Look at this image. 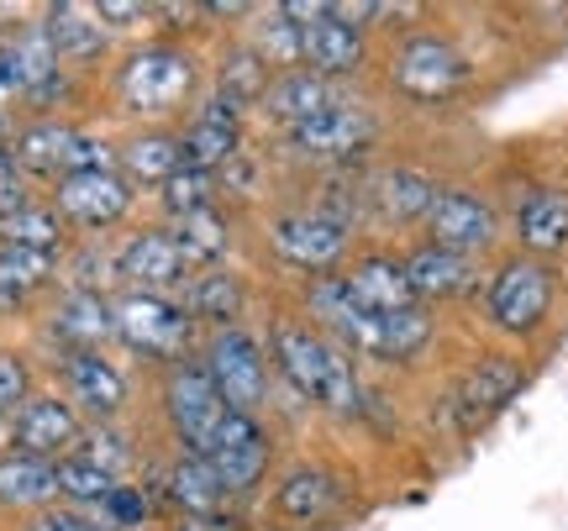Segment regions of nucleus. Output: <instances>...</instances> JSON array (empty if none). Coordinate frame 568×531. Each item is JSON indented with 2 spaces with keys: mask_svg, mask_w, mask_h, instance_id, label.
Instances as JSON below:
<instances>
[{
  "mask_svg": "<svg viewBox=\"0 0 568 531\" xmlns=\"http://www.w3.org/2000/svg\"><path fill=\"white\" fill-rule=\"evenodd\" d=\"M301 69L353 90V80H364V69H374V38L358 32V27H347L332 11V0H326L322 17L311 27H301Z\"/></svg>",
  "mask_w": 568,
  "mask_h": 531,
  "instance_id": "4be33fe9",
  "label": "nucleus"
},
{
  "mask_svg": "<svg viewBox=\"0 0 568 531\" xmlns=\"http://www.w3.org/2000/svg\"><path fill=\"white\" fill-rule=\"evenodd\" d=\"M184 169V147H180V126H132L122 143H116V174L132 190H159Z\"/></svg>",
  "mask_w": 568,
  "mask_h": 531,
  "instance_id": "c756f323",
  "label": "nucleus"
},
{
  "mask_svg": "<svg viewBox=\"0 0 568 531\" xmlns=\"http://www.w3.org/2000/svg\"><path fill=\"white\" fill-rule=\"evenodd\" d=\"M95 17H101V27L116 38V32H132V27H142V21H153V6H132V0H101L95 6Z\"/></svg>",
  "mask_w": 568,
  "mask_h": 531,
  "instance_id": "37998d69",
  "label": "nucleus"
},
{
  "mask_svg": "<svg viewBox=\"0 0 568 531\" xmlns=\"http://www.w3.org/2000/svg\"><path fill=\"white\" fill-rule=\"evenodd\" d=\"M205 463L216 469V479L226 484L232 494V506H247L253 494L268 490V479H274V463H280V437L268 427L264 416H243V410H232L216 431V442L205 452Z\"/></svg>",
  "mask_w": 568,
  "mask_h": 531,
  "instance_id": "2eb2a0df",
  "label": "nucleus"
},
{
  "mask_svg": "<svg viewBox=\"0 0 568 531\" xmlns=\"http://www.w3.org/2000/svg\"><path fill=\"white\" fill-rule=\"evenodd\" d=\"M153 205H159V222L174 226V222H190V216H201V211L226 205V201H222V184H216V174L180 169L169 184H159V190H153Z\"/></svg>",
  "mask_w": 568,
  "mask_h": 531,
  "instance_id": "e433bc0d",
  "label": "nucleus"
},
{
  "mask_svg": "<svg viewBox=\"0 0 568 531\" xmlns=\"http://www.w3.org/2000/svg\"><path fill=\"white\" fill-rule=\"evenodd\" d=\"M510 243H516L521 258H542V264L564 258L568 253V190H558V184L527 190L516 201V211H510Z\"/></svg>",
  "mask_w": 568,
  "mask_h": 531,
  "instance_id": "bb28decb",
  "label": "nucleus"
},
{
  "mask_svg": "<svg viewBox=\"0 0 568 531\" xmlns=\"http://www.w3.org/2000/svg\"><path fill=\"white\" fill-rule=\"evenodd\" d=\"M347 500H353V484L326 458H295L268 479V515L290 531H316L343 521Z\"/></svg>",
  "mask_w": 568,
  "mask_h": 531,
  "instance_id": "f8f14e48",
  "label": "nucleus"
},
{
  "mask_svg": "<svg viewBox=\"0 0 568 531\" xmlns=\"http://www.w3.org/2000/svg\"><path fill=\"white\" fill-rule=\"evenodd\" d=\"M337 285H343L347 300L358 310H368V316H395V310L416 306V295H410V285H406L400 247H389V243L358 247V253L347 258V268L337 274Z\"/></svg>",
  "mask_w": 568,
  "mask_h": 531,
  "instance_id": "393cba45",
  "label": "nucleus"
},
{
  "mask_svg": "<svg viewBox=\"0 0 568 531\" xmlns=\"http://www.w3.org/2000/svg\"><path fill=\"white\" fill-rule=\"evenodd\" d=\"M374 69H379L389 101L410 105V111H443V105L464 101L474 84V59L464 53V42L437 27H406L400 38H389Z\"/></svg>",
  "mask_w": 568,
  "mask_h": 531,
  "instance_id": "20e7f679",
  "label": "nucleus"
},
{
  "mask_svg": "<svg viewBox=\"0 0 568 531\" xmlns=\"http://www.w3.org/2000/svg\"><path fill=\"white\" fill-rule=\"evenodd\" d=\"M48 506H63L59 500V463L48 458H32V452L0 448V515H27L48 511Z\"/></svg>",
  "mask_w": 568,
  "mask_h": 531,
  "instance_id": "7c9ffc66",
  "label": "nucleus"
},
{
  "mask_svg": "<svg viewBox=\"0 0 568 531\" xmlns=\"http://www.w3.org/2000/svg\"><path fill=\"white\" fill-rule=\"evenodd\" d=\"M80 437H84V416L63 400L59 389H38V395L6 421V448L48 458V463L69 458V452L80 448Z\"/></svg>",
  "mask_w": 568,
  "mask_h": 531,
  "instance_id": "b1692460",
  "label": "nucleus"
},
{
  "mask_svg": "<svg viewBox=\"0 0 568 531\" xmlns=\"http://www.w3.org/2000/svg\"><path fill=\"white\" fill-rule=\"evenodd\" d=\"M0 243L11 247H32V253H53V258H69V247H74V237H69V226H63V216L53 211L48 201H32L17 205L11 216H0Z\"/></svg>",
  "mask_w": 568,
  "mask_h": 531,
  "instance_id": "72a5a7b5",
  "label": "nucleus"
},
{
  "mask_svg": "<svg viewBox=\"0 0 568 531\" xmlns=\"http://www.w3.org/2000/svg\"><path fill=\"white\" fill-rule=\"evenodd\" d=\"M142 484L153 494L159 515H205V511H237L226 484L216 479V469L205 458H190V452L169 448L163 458H153L142 469Z\"/></svg>",
  "mask_w": 568,
  "mask_h": 531,
  "instance_id": "6ab92c4d",
  "label": "nucleus"
},
{
  "mask_svg": "<svg viewBox=\"0 0 568 531\" xmlns=\"http://www.w3.org/2000/svg\"><path fill=\"white\" fill-rule=\"evenodd\" d=\"M38 32L48 38L53 59H59L69 74H74V69H90V63H105L111 48H116V38H111L101 27V17H95V6H80V0L48 6L38 21Z\"/></svg>",
  "mask_w": 568,
  "mask_h": 531,
  "instance_id": "cd10ccee",
  "label": "nucleus"
},
{
  "mask_svg": "<svg viewBox=\"0 0 568 531\" xmlns=\"http://www.w3.org/2000/svg\"><path fill=\"white\" fill-rule=\"evenodd\" d=\"M258 258L274 274L295 279V285H316V279H337L347 268V258L364 247V237L343 226L337 216H326L322 205L311 201H290V205H268L258 216Z\"/></svg>",
  "mask_w": 568,
  "mask_h": 531,
  "instance_id": "7ed1b4c3",
  "label": "nucleus"
},
{
  "mask_svg": "<svg viewBox=\"0 0 568 531\" xmlns=\"http://www.w3.org/2000/svg\"><path fill=\"white\" fill-rule=\"evenodd\" d=\"M169 232H174V243H180L190 274H201V268H226L232 253H237V226L226 216V205H211V211L190 216V222H174Z\"/></svg>",
  "mask_w": 568,
  "mask_h": 531,
  "instance_id": "473e14b6",
  "label": "nucleus"
},
{
  "mask_svg": "<svg viewBox=\"0 0 568 531\" xmlns=\"http://www.w3.org/2000/svg\"><path fill=\"white\" fill-rule=\"evenodd\" d=\"M159 531H247L243 511H205V515H163Z\"/></svg>",
  "mask_w": 568,
  "mask_h": 531,
  "instance_id": "79ce46f5",
  "label": "nucleus"
},
{
  "mask_svg": "<svg viewBox=\"0 0 568 531\" xmlns=\"http://www.w3.org/2000/svg\"><path fill=\"white\" fill-rule=\"evenodd\" d=\"M42 337L53 353H101L116 348V321H111V289L59 285L42 306Z\"/></svg>",
  "mask_w": 568,
  "mask_h": 531,
  "instance_id": "aec40b11",
  "label": "nucleus"
},
{
  "mask_svg": "<svg viewBox=\"0 0 568 531\" xmlns=\"http://www.w3.org/2000/svg\"><path fill=\"white\" fill-rule=\"evenodd\" d=\"M243 42L268 63V69H274V74L301 69V27L290 21V11H284V6H258V11H253V21L243 27Z\"/></svg>",
  "mask_w": 568,
  "mask_h": 531,
  "instance_id": "c9c22d12",
  "label": "nucleus"
},
{
  "mask_svg": "<svg viewBox=\"0 0 568 531\" xmlns=\"http://www.w3.org/2000/svg\"><path fill=\"white\" fill-rule=\"evenodd\" d=\"M264 353L280 389H290L305 410L326 421H364L368 416V379L364 364L337 348L322 327H311L301 310H274L264 327Z\"/></svg>",
  "mask_w": 568,
  "mask_h": 531,
  "instance_id": "f257e3e1",
  "label": "nucleus"
},
{
  "mask_svg": "<svg viewBox=\"0 0 568 531\" xmlns=\"http://www.w3.org/2000/svg\"><path fill=\"white\" fill-rule=\"evenodd\" d=\"M521 389H527V358H516V353H479V358H468L443 385L437 421L453 437H479Z\"/></svg>",
  "mask_w": 568,
  "mask_h": 531,
  "instance_id": "1a4fd4ad",
  "label": "nucleus"
},
{
  "mask_svg": "<svg viewBox=\"0 0 568 531\" xmlns=\"http://www.w3.org/2000/svg\"><path fill=\"white\" fill-rule=\"evenodd\" d=\"M443 180L432 169L410 164V159H385V164L364 169V211L368 226L385 232V237H400V232H422L426 211L437 201Z\"/></svg>",
  "mask_w": 568,
  "mask_h": 531,
  "instance_id": "dca6fc26",
  "label": "nucleus"
},
{
  "mask_svg": "<svg viewBox=\"0 0 568 531\" xmlns=\"http://www.w3.org/2000/svg\"><path fill=\"white\" fill-rule=\"evenodd\" d=\"M190 279L174 232L163 222L132 226L122 243L111 247V285L116 289H142V295H180V285Z\"/></svg>",
  "mask_w": 568,
  "mask_h": 531,
  "instance_id": "a211bd4d",
  "label": "nucleus"
},
{
  "mask_svg": "<svg viewBox=\"0 0 568 531\" xmlns=\"http://www.w3.org/2000/svg\"><path fill=\"white\" fill-rule=\"evenodd\" d=\"M347 95V84H332L322 80V74H311V69H290V74H274V84H268V95L258 101V122L274 132V137H284V132H295V126L316 122L322 111H332V105Z\"/></svg>",
  "mask_w": 568,
  "mask_h": 531,
  "instance_id": "a878e982",
  "label": "nucleus"
},
{
  "mask_svg": "<svg viewBox=\"0 0 568 531\" xmlns=\"http://www.w3.org/2000/svg\"><path fill=\"white\" fill-rule=\"evenodd\" d=\"M400 264H406V285L416 295V306H426V310L464 306V300L479 295V279H485V268L474 264V258H458V253L432 247L422 237H410L400 247Z\"/></svg>",
  "mask_w": 568,
  "mask_h": 531,
  "instance_id": "5701e85b",
  "label": "nucleus"
},
{
  "mask_svg": "<svg viewBox=\"0 0 568 531\" xmlns=\"http://www.w3.org/2000/svg\"><path fill=\"white\" fill-rule=\"evenodd\" d=\"M122 479H111L105 469H95V463H84V458H59V500L63 506H74V511L95 515L111 500V490H116Z\"/></svg>",
  "mask_w": 568,
  "mask_h": 531,
  "instance_id": "58836bf2",
  "label": "nucleus"
},
{
  "mask_svg": "<svg viewBox=\"0 0 568 531\" xmlns=\"http://www.w3.org/2000/svg\"><path fill=\"white\" fill-rule=\"evenodd\" d=\"M180 147H184V169L222 174L232 159L247 153V116L205 90L201 101L190 105V116L180 122Z\"/></svg>",
  "mask_w": 568,
  "mask_h": 531,
  "instance_id": "412c9836",
  "label": "nucleus"
},
{
  "mask_svg": "<svg viewBox=\"0 0 568 531\" xmlns=\"http://www.w3.org/2000/svg\"><path fill=\"white\" fill-rule=\"evenodd\" d=\"M74 458L105 469L111 479H132V469H142V448H138V437H132L126 421H116V427H84Z\"/></svg>",
  "mask_w": 568,
  "mask_h": 531,
  "instance_id": "4c0bfd02",
  "label": "nucleus"
},
{
  "mask_svg": "<svg viewBox=\"0 0 568 531\" xmlns=\"http://www.w3.org/2000/svg\"><path fill=\"white\" fill-rule=\"evenodd\" d=\"M111 321H116V348L148 368H174L195 358L201 327L184 316L174 295H142V289H111Z\"/></svg>",
  "mask_w": 568,
  "mask_h": 531,
  "instance_id": "0eeeda50",
  "label": "nucleus"
},
{
  "mask_svg": "<svg viewBox=\"0 0 568 531\" xmlns=\"http://www.w3.org/2000/svg\"><path fill=\"white\" fill-rule=\"evenodd\" d=\"M500 237H506L500 205L489 201L485 190H474V184L443 180V190H437V201H432V211L422 222V243L447 247V253L479 264V258H489L500 247Z\"/></svg>",
  "mask_w": 568,
  "mask_h": 531,
  "instance_id": "4468645a",
  "label": "nucleus"
},
{
  "mask_svg": "<svg viewBox=\"0 0 568 531\" xmlns=\"http://www.w3.org/2000/svg\"><path fill=\"white\" fill-rule=\"evenodd\" d=\"M195 364L205 368L211 389L222 395L232 410L243 416H268L274 406V368H268V353H264V337L247 327H222V331H201V348H195Z\"/></svg>",
  "mask_w": 568,
  "mask_h": 531,
  "instance_id": "9d476101",
  "label": "nucleus"
},
{
  "mask_svg": "<svg viewBox=\"0 0 568 531\" xmlns=\"http://www.w3.org/2000/svg\"><path fill=\"white\" fill-rule=\"evenodd\" d=\"M11 164L27 184H53L84 169H116V143H105L95 132H84L69 116H27V122L6 137Z\"/></svg>",
  "mask_w": 568,
  "mask_h": 531,
  "instance_id": "6e6552de",
  "label": "nucleus"
},
{
  "mask_svg": "<svg viewBox=\"0 0 568 531\" xmlns=\"http://www.w3.org/2000/svg\"><path fill=\"white\" fill-rule=\"evenodd\" d=\"M479 321L506 343H527L548 327L552 306H558V268L542 258H521L510 253L479 279Z\"/></svg>",
  "mask_w": 568,
  "mask_h": 531,
  "instance_id": "423d86ee",
  "label": "nucleus"
},
{
  "mask_svg": "<svg viewBox=\"0 0 568 531\" xmlns=\"http://www.w3.org/2000/svg\"><path fill=\"white\" fill-rule=\"evenodd\" d=\"M379 137H385V111L347 90L343 101L332 105V111H322L316 122L284 132L280 153L290 159V164L311 169V174H347V169L374 164Z\"/></svg>",
  "mask_w": 568,
  "mask_h": 531,
  "instance_id": "39448f33",
  "label": "nucleus"
},
{
  "mask_svg": "<svg viewBox=\"0 0 568 531\" xmlns=\"http://www.w3.org/2000/svg\"><path fill=\"white\" fill-rule=\"evenodd\" d=\"M159 416H163V431H169V448L190 452V458H205L211 442H216V431H222V421L232 416V406L211 389L205 368L195 358H184V364L159 374Z\"/></svg>",
  "mask_w": 568,
  "mask_h": 531,
  "instance_id": "9b49d317",
  "label": "nucleus"
},
{
  "mask_svg": "<svg viewBox=\"0 0 568 531\" xmlns=\"http://www.w3.org/2000/svg\"><path fill=\"white\" fill-rule=\"evenodd\" d=\"M38 395V368L21 348H0V421H11Z\"/></svg>",
  "mask_w": 568,
  "mask_h": 531,
  "instance_id": "ea45409f",
  "label": "nucleus"
},
{
  "mask_svg": "<svg viewBox=\"0 0 568 531\" xmlns=\"http://www.w3.org/2000/svg\"><path fill=\"white\" fill-rule=\"evenodd\" d=\"M17 531H101V527H95V515L74 511V506H48V511L27 515Z\"/></svg>",
  "mask_w": 568,
  "mask_h": 531,
  "instance_id": "a19ab883",
  "label": "nucleus"
},
{
  "mask_svg": "<svg viewBox=\"0 0 568 531\" xmlns=\"http://www.w3.org/2000/svg\"><path fill=\"white\" fill-rule=\"evenodd\" d=\"M59 279H63V258L0 243V289L17 295L21 306H32V300H42V295H53Z\"/></svg>",
  "mask_w": 568,
  "mask_h": 531,
  "instance_id": "f704fd0d",
  "label": "nucleus"
},
{
  "mask_svg": "<svg viewBox=\"0 0 568 531\" xmlns=\"http://www.w3.org/2000/svg\"><path fill=\"white\" fill-rule=\"evenodd\" d=\"M153 531H159V527H153Z\"/></svg>",
  "mask_w": 568,
  "mask_h": 531,
  "instance_id": "c03bdc74",
  "label": "nucleus"
},
{
  "mask_svg": "<svg viewBox=\"0 0 568 531\" xmlns=\"http://www.w3.org/2000/svg\"><path fill=\"white\" fill-rule=\"evenodd\" d=\"M205 95V63L180 38H148L111 69V101L138 126H180Z\"/></svg>",
  "mask_w": 568,
  "mask_h": 531,
  "instance_id": "f03ea898",
  "label": "nucleus"
},
{
  "mask_svg": "<svg viewBox=\"0 0 568 531\" xmlns=\"http://www.w3.org/2000/svg\"><path fill=\"white\" fill-rule=\"evenodd\" d=\"M59 395L84 416V427H116L132 410V374L111 348L59 353Z\"/></svg>",
  "mask_w": 568,
  "mask_h": 531,
  "instance_id": "f3484780",
  "label": "nucleus"
},
{
  "mask_svg": "<svg viewBox=\"0 0 568 531\" xmlns=\"http://www.w3.org/2000/svg\"><path fill=\"white\" fill-rule=\"evenodd\" d=\"M268 84H274V69H268L243 38H232L222 53H216V69H211V84H205V90H211L216 101L237 105L243 116H253L258 101L268 95Z\"/></svg>",
  "mask_w": 568,
  "mask_h": 531,
  "instance_id": "2f4dec72",
  "label": "nucleus"
},
{
  "mask_svg": "<svg viewBox=\"0 0 568 531\" xmlns=\"http://www.w3.org/2000/svg\"><path fill=\"white\" fill-rule=\"evenodd\" d=\"M184 306V316L195 321L201 331H222V327H243L247 321V306H253V289L237 268H201V274H190L174 295Z\"/></svg>",
  "mask_w": 568,
  "mask_h": 531,
  "instance_id": "c85d7f7f",
  "label": "nucleus"
},
{
  "mask_svg": "<svg viewBox=\"0 0 568 531\" xmlns=\"http://www.w3.org/2000/svg\"><path fill=\"white\" fill-rule=\"evenodd\" d=\"M48 205L63 216L74 243H105L111 232H122L138 211V190L116 174V169H84L69 174L48 190Z\"/></svg>",
  "mask_w": 568,
  "mask_h": 531,
  "instance_id": "ddd939ff",
  "label": "nucleus"
}]
</instances>
